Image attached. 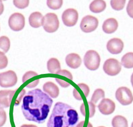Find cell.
Segmentation results:
<instances>
[{"mask_svg": "<svg viewBox=\"0 0 133 127\" xmlns=\"http://www.w3.org/2000/svg\"><path fill=\"white\" fill-rule=\"evenodd\" d=\"M101 57L97 52L89 50L84 57V63L87 69L91 71L97 70L100 65Z\"/></svg>", "mask_w": 133, "mask_h": 127, "instance_id": "4", "label": "cell"}, {"mask_svg": "<svg viewBox=\"0 0 133 127\" xmlns=\"http://www.w3.org/2000/svg\"><path fill=\"white\" fill-rule=\"evenodd\" d=\"M73 95L74 97L77 99V100H79V101H81L82 100V97L81 96L80 94L79 93V92H78L77 89L76 88H74L73 91Z\"/></svg>", "mask_w": 133, "mask_h": 127, "instance_id": "35", "label": "cell"}, {"mask_svg": "<svg viewBox=\"0 0 133 127\" xmlns=\"http://www.w3.org/2000/svg\"><path fill=\"white\" fill-rule=\"evenodd\" d=\"M21 127H37L36 126V125H26V124H24L22 125Z\"/></svg>", "mask_w": 133, "mask_h": 127, "instance_id": "39", "label": "cell"}, {"mask_svg": "<svg viewBox=\"0 0 133 127\" xmlns=\"http://www.w3.org/2000/svg\"><path fill=\"white\" fill-rule=\"evenodd\" d=\"M88 105L89 107V118H92L96 112V106L91 101L88 102Z\"/></svg>", "mask_w": 133, "mask_h": 127, "instance_id": "30", "label": "cell"}, {"mask_svg": "<svg viewBox=\"0 0 133 127\" xmlns=\"http://www.w3.org/2000/svg\"><path fill=\"white\" fill-rule=\"evenodd\" d=\"M103 127V126H101V127Z\"/></svg>", "mask_w": 133, "mask_h": 127, "instance_id": "41", "label": "cell"}, {"mask_svg": "<svg viewBox=\"0 0 133 127\" xmlns=\"http://www.w3.org/2000/svg\"><path fill=\"white\" fill-rule=\"evenodd\" d=\"M4 10V5L3 4V2L0 1V15H1Z\"/></svg>", "mask_w": 133, "mask_h": 127, "instance_id": "38", "label": "cell"}, {"mask_svg": "<svg viewBox=\"0 0 133 127\" xmlns=\"http://www.w3.org/2000/svg\"><path fill=\"white\" fill-rule=\"evenodd\" d=\"M98 25V20L92 15H88L82 19L80 28L85 33H90L95 31Z\"/></svg>", "mask_w": 133, "mask_h": 127, "instance_id": "8", "label": "cell"}, {"mask_svg": "<svg viewBox=\"0 0 133 127\" xmlns=\"http://www.w3.org/2000/svg\"><path fill=\"white\" fill-rule=\"evenodd\" d=\"M43 16L41 13L36 11L32 13L29 17V23L31 27L37 28L42 26Z\"/></svg>", "mask_w": 133, "mask_h": 127, "instance_id": "17", "label": "cell"}, {"mask_svg": "<svg viewBox=\"0 0 133 127\" xmlns=\"http://www.w3.org/2000/svg\"><path fill=\"white\" fill-rule=\"evenodd\" d=\"M13 4L17 8L19 9H24L27 8L29 4V1H13Z\"/></svg>", "mask_w": 133, "mask_h": 127, "instance_id": "26", "label": "cell"}, {"mask_svg": "<svg viewBox=\"0 0 133 127\" xmlns=\"http://www.w3.org/2000/svg\"><path fill=\"white\" fill-rule=\"evenodd\" d=\"M9 26L10 29L15 31L22 30L25 26V17L19 13H15L10 15L9 20Z\"/></svg>", "mask_w": 133, "mask_h": 127, "instance_id": "9", "label": "cell"}, {"mask_svg": "<svg viewBox=\"0 0 133 127\" xmlns=\"http://www.w3.org/2000/svg\"><path fill=\"white\" fill-rule=\"evenodd\" d=\"M77 86L79 87L83 92L85 97H87L90 93V88L87 84L85 83H79L77 84Z\"/></svg>", "mask_w": 133, "mask_h": 127, "instance_id": "32", "label": "cell"}, {"mask_svg": "<svg viewBox=\"0 0 133 127\" xmlns=\"http://www.w3.org/2000/svg\"><path fill=\"white\" fill-rule=\"evenodd\" d=\"M124 48V43L120 39L113 38L108 41L107 48L108 51L112 54L116 55L120 54Z\"/></svg>", "mask_w": 133, "mask_h": 127, "instance_id": "12", "label": "cell"}, {"mask_svg": "<svg viewBox=\"0 0 133 127\" xmlns=\"http://www.w3.org/2000/svg\"><path fill=\"white\" fill-rule=\"evenodd\" d=\"M55 80L62 87L66 88L67 87H69L70 86V83L68 82L67 81H65L64 80H62V79H60L58 78H55Z\"/></svg>", "mask_w": 133, "mask_h": 127, "instance_id": "33", "label": "cell"}, {"mask_svg": "<svg viewBox=\"0 0 133 127\" xmlns=\"http://www.w3.org/2000/svg\"><path fill=\"white\" fill-rule=\"evenodd\" d=\"M79 117L77 111L67 104L58 102L52 110L47 127H75Z\"/></svg>", "mask_w": 133, "mask_h": 127, "instance_id": "2", "label": "cell"}, {"mask_svg": "<svg viewBox=\"0 0 133 127\" xmlns=\"http://www.w3.org/2000/svg\"><path fill=\"white\" fill-rule=\"evenodd\" d=\"M121 65L127 69H132L133 67V52H129L122 57Z\"/></svg>", "mask_w": 133, "mask_h": 127, "instance_id": "20", "label": "cell"}, {"mask_svg": "<svg viewBox=\"0 0 133 127\" xmlns=\"http://www.w3.org/2000/svg\"><path fill=\"white\" fill-rule=\"evenodd\" d=\"M133 1H130L128 3V5L127 7V11L128 15L131 17L133 18Z\"/></svg>", "mask_w": 133, "mask_h": 127, "instance_id": "34", "label": "cell"}, {"mask_svg": "<svg viewBox=\"0 0 133 127\" xmlns=\"http://www.w3.org/2000/svg\"><path fill=\"white\" fill-rule=\"evenodd\" d=\"M42 26L46 32L54 33L59 28V21L58 17L54 13H48L43 17Z\"/></svg>", "mask_w": 133, "mask_h": 127, "instance_id": "3", "label": "cell"}, {"mask_svg": "<svg viewBox=\"0 0 133 127\" xmlns=\"http://www.w3.org/2000/svg\"><path fill=\"white\" fill-rule=\"evenodd\" d=\"M47 69L51 74H56L61 69V64L56 58H51L47 62Z\"/></svg>", "mask_w": 133, "mask_h": 127, "instance_id": "19", "label": "cell"}, {"mask_svg": "<svg viewBox=\"0 0 133 127\" xmlns=\"http://www.w3.org/2000/svg\"><path fill=\"white\" fill-rule=\"evenodd\" d=\"M107 5L105 1L102 0L93 1L89 6L90 10L94 13H100L106 8Z\"/></svg>", "mask_w": 133, "mask_h": 127, "instance_id": "18", "label": "cell"}, {"mask_svg": "<svg viewBox=\"0 0 133 127\" xmlns=\"http://www.w3.org/2000/svg\"><path fill=\"white\" fill-rule=\"evenodd\" d=\"M56 75H61L62 76H65L70 80L72 81L73 80V76L72 75L71 73L68 71L66 70H60L56 73Z\"/></svg>", "mask_w": 133, "mask_h": 127, "instance_id": "31", "label": "cell"}, {"mask_svg": "<svg viewBox=\"0 0 133 127\" xmlns=\"http://www.w3.org/2000/svg\"><path fill=\"white\" fill-rule=\"evenodd\" d=\"M63 2L62 0H48L46 1V5L50 9L53 10H57L62 7L63 5Z\"/></svg>", "mask_w": 133, "mask_h": 127, "instance_id": "24", "label": "cell"}, {"mask_svg": "<svg viewBox=\"0 0 133 127\" xmlns=\"http://www.w3.org/2000/svg\"><path fill=\"white\" fill-rule=\"evenodd\" d=\"M67 65L73 69H76L81 66L82 60L80 56L75 53H71L65 58Z\"/></svg>", "mask_w": 133, "mask_h": 127, "instance_id": "16", "label": "cell"}, {"mask_svg": "<svg viewBox=\"0 0 133 127\" xmlns=\"http://www.w3.org/2000/svg\"><path fill=\"white\" fill-rule=\"evenodd\" d=\"M38 75V74L33 71H29L26 72L25 74L22 77V82L25 83L26 81H28V80L30 79L31 78L37 76Z\"/></svg>", "mask_w": 133, "mask_h": 127, "instance_id": "28", "label": "cell"}, {"mask_svg": "<svg viewBox=\"0 0 133 127\" xmlns=\"http://www.w3.org/2000/svg\"><path fill=\"white\" fill-rule=\"evenodd\" d=\"M85 107V104L84 103H82L81 107H80V111L81 113H82V115H83V116L84 117H86V109H85L86 107Z\"/></svg>", "mask_w": 133, "mask_h": 127, "instance_id": "37", "label": "cell"}, {"mask_svg": "<svg viewBox=\"0 0 133 127\" xmlns=\"http://www.w3.org/2000/svg\"><path fill=\"white\" fill-rule=\"evenodd\" d=\"M111 124L112 127H128L127 119L121 115H117L114 117Z\"/></svg>", "mask_w": 133, "mask_h": 127, "instance_id": "21", "label": "cell"}, {"mask_svg": "<svg viewBox=\"0 0 133 127\" xmlns=\"http://www.w3.org/2000/svg\"><path fill=\"white\" fill-rule=\"evenodd\" d=\"M16 92V90H0V107L6 108L10 107Z\"/></svg>", "mask_w": 133, "mask_h": 127, "instance_id": "13", "label": "cell"}, {"mask_svg": "<svg viewBox=\"0 0 133 127\" xmlns=\"http://www.w3.org/2000/svg\"><path fill=\"white\" fill-rule=\"evenodd\" d=\"M6 121V114L3 108L0 107V127H3Z\"/></svg>", "mask_w": 133, "mask_h": 127, "instance_id": "29", "label": "cell"}, {"mask_svg": "<svg viewBox=\"0 0 133 127\" xmlns=\"http://www.w3.org/2000/svg\"><path fill=\"white\" fill-rule=\"evenodd\" d=\"M8 65V59L4 53L0 51V70L5 68Z\"/></svg>", "mask_w": 133, "mask_h": 127, "instance_id": "27", "label": "cell"}, {"mask_svg": "<svg viewBox=\"0 0 133 127\" xmlns=\"http://www.w3.org/2000/svg\"><path fill=\"white\" fill-rule=\"evenodd\" d=\"M104 72L109 76H115L120 73L121 65L117 60L113 58L109 59L104 62L103 66Z\"/></svg>", "mask_w": 133, "mask_h": 127, "instance_id": "6", "label": "cell"}, {"mask_svg": "<svg viewBox=\"0 0 133 127\" xmlns=\"http://www.w3.org/2000/svg\"><path fill=\"white\" fill-rule=\"evenodd\" d=\"M78 13L74 9H68L64 10L62 16L63 24L68 27L75 26L78 20Z\"/></svg>", "mask_w": 133, "mask_h": 127, "instance_id": "10", "label": "cell"}, {"mask_svg": "<svg viewBox=\"0 0 133 127\" xmlns=\"http://www.w3.org/2000/svg\"><path fill=\"white\" fill-rule=\"evenodd\" d=\"M100 112L104 115L112 114L115 110V104L112 100L108 98H103L97 106Z\"/></svg>", "mask_w": 133, "mask_h": 127, "instance_id": "11", "label": "cell"}, {"mask_svg": "<svg viewBox=\"0 0 133 127\" xmlns=\"http://www.w3.org/2000/svg\"><path fill=\"white\" fill-rule=\"evenodd\" d=\"M105 97V92L104 90L98 88L95 90L92 94V97L91 98V101L94 104L97 103L100 99H103Z\"/></svg>", "mask_w": 133, "mask_h": 127, "instance_id": "23", "label": "cell"}, {"mask_svg": "<svg viewBox=\"0 0 133 127\" xmlns=\"http://www.w3.org/2000/svg\"><path fill=\"white\" fill-rule=\"evenodd\" d=\"M43 89L45 93L51 98H56L59 94V89L56 84L51 81L46 82L43 87Z\"/></svg>", "mask_w": 133, "mask_h": 127, "instance_id": "14", "label": "cell"}, {"mask_svg": "<svg viewBox=\"0 0 133 127\" xmlns=\"http://www.w3.org/2000/svg\"><path fill=\"white\" fill-rule=\"evenodd\" d=\"M87 127H93V126L90 122H88V123L87 124Z\"/></svg>", "mask_w": 133, "mask_h": 127, "instance_id": "40", "label": "cell"}, {"mask_svg": "<svg viewBox=\"0 0 133 127\" xmlns=\"http://www.w3.org/2000/svg\"><path fill=\"white\" fill-rule=\"evenodd\" d=\"M17 81V77L16 72L13 71L0 73V86L4 88L14 87Z\"/></svg>", "mask_w": 133, "mask_h": 127, "instance_id": "7", "label": "cell"}, {"mask_svg": "<svg viewBox=\"0 0 133 127\" xmlns=\"http://www.w3.org/2000/svg\"><path fill=\"white\" fill-rule=\"evenodd\" d=\"M115 97L118 101L124 106L129 105L133 102L132 93L127 87H122L118 88L115 93Z\"/></svg>", "mask_w": 133, "mask_h": 127, "instance_id": "5", "label": "cell"}, {"mask_svg": "<svg viewBox=\"0 0 133 127\" xmlns=\"http://www.w3.org/2000/svg\"><path fill=\"white\" fill-rule=\"evenodd\" d=\"M40 81V79H37V80H35L34 81L31 82L30 83H29L28 84H27L26 87L27 88H34L38 84L39 82Z\"/></svg>", "mask_w": 133, "mask_h": 127, "instance_id": "36", "label": "cell"}, {"mask_svg": "<svg viewBox=\"0 0 133 127\" xmlns=\"http://www.w3.org/2000/svg\"><path fill=\"white\" fill-rule=\"evenodd\" d=\"M10 39L5 36L0 37V51L4 53H7L10 48Z\"/></svg>", "mask_w": 133, "mask_h": 127, "instance_id": "22", "label": "cell"}, {"mask_svg": "<svg viewBox=\"0 0 133 127\" xmlns=\"http://www.w3.org/2000/svg\"><path fill=\"white\" fill-rule=\"evenodd\" d=\"M126 4L125 0L120 1H111L110 5L113 10H123Z\"/></svg>", "mask_w": 133, "mask_h": 127, "instance_id": "25", "label": "cell"}, {"mask_svg": "<svg viewBox=\"0 0 133 127\" xmlns=\"http://www.w3.org/2000/svg\"><path fill=\"white\" fill-rule=\"evenodd\" d=\"M53 100L40 89L28 92L23 98L22 112L29 121L43 124L45 122L50 111Z\"/></svg>", "mask_w": 133, "mask_h": 127, "instance_id": "1", "label": "cell"}, {"mask_svg": "<svg viewBox=\"0 0 133 127\" xmlns=\"http://www.w3.org/2000/svg\"><path fill=\"white\" fill-rule=\"evenodd\" d=\"M118 23L117 20L114 18H109L105 20L102 25V30L107 34H111L117 29Z\"/></svg>", "mask_w": 133, "mask_h": 127, "instance_id": "15", "label": "cell"}]
</instances>
